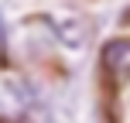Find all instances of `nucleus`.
Segmentation results:
<instances>
[{
    "mask_svg": "<svg viewBox=\"0 0 130 123\" xmlns=\"http://www.w3.org/2000/svg\"><path fill=\"white\" fill-rule=\"evenodd\" d=\"M99 65L113 82H127L130 79V38H113L99 51Z\"/></svg>",
    "mask_w": 130,
    "mask_h": 123,
    "instance_id": "nucleus-1",
    "label": "nucleus"
}]
</instances>
